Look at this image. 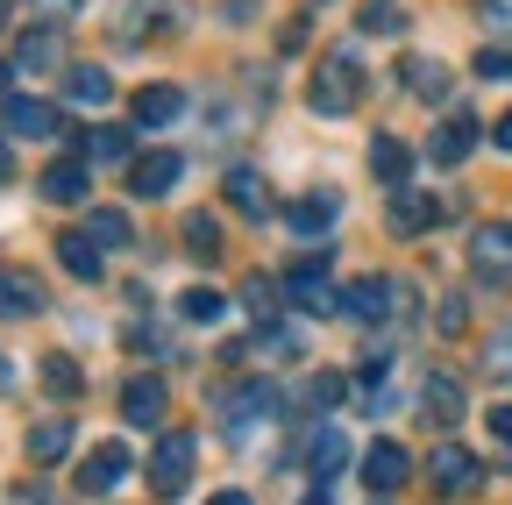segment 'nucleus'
<instances>
[{"label": "nucleus", "mask_w": 512, "mask_h": 505, "mask_svg": "<svg viewBox=\"0 0 512 505\" xmlns=\"http://www.w3.org/2000/svg\"><path fill=\"white\" fill-rule=\"evenodd\" d=\"M356 100H363L356 57H349V50L320 57V65H313V86H306V107H313V114H328V121H342V114H356Z\"/></svg>", "instance_id": "obj_1"}, {"label": "nucleus", "mask_w": 512, "mask_h": 505, "mask_svg": "<svg viewBox=\"0 0 512 505\" xmlns=\"http://www.w3.org/2000/svg\"><path fill=\"white\" fill-rule=\"evenodd\" d=\"M192 456H200V441H192L185 427H164V434L150 441V491H157V498H178V491L192 484Z\"/></svg>", "instance_id": "obj_2"}, {"label": "nucleus", "mask_w": 512, "mask_h": 505, "mask_svg": "<svg viewBox=\"0 0 512 505\" xmlns=\"http://www.w3.org/2000/svg\"><path fill=\"white\" fill-rule=\"evenodd\" d=\"M470 271L491 292H512V221H477L470 228Z\"/></svg>", "instance_id": "obj_3"}, {"label": "nucleus", "mask_w": 512, "mask_h": 505, "mask_svg": "<svg viewBox=\"0 0 512 505\" xmlns=\"http://www.w3.org/2000/svg\"><path fill=\"white\" fill-rule=\"evenodd\" d=\"M271 406H278V392L264 385V377H249V385H235V392L221 399V434H228L235 449H242V441H249L256 427L271 420Z\"/></svg>", "instance_id": "obj_4"}, {"label": "nucleus", "mask_w": 512, "mask_h": 505, "mask_svg": "<svg viewBox=\"0 0 512 505\" xmlns=\"http://www.w3.org/2000/svg\"><path fill=\"white\" fill-rule=\"evenodd\" d=\"M285 299H292L299 313H342V285L328 278V257L292 264V271H285Z\"/></svg>", "instance_id": "obj_5"}, {"label": "nucleus", "mask_w": 512, "mask_h": 505, "mask_svg": "<svg viewBox=\"0 0 512 505\" xmlns=\"http://www.w3.org/2000/svg\"><path fill=\"white\" fill-rule=\"evenodd\" d=\"M427 477H434V491H448V498H470V491H484V463L463 449V441H434Z\"/></svg>", "instance_id": "obj_6"}, {"label": "nucleus", "mask_w": 512, "mask_h": 505, "mask_svg": "<svg viewBox=\"0 0 512 505\" xmlns=\"http://www.w3.org/2000/svg\"><path fill=\"white\" fill-rule=\"evenodd\" d=\"M392 306H406V292L392 278H349L342 285V313L363 321V328H384V321H392Z\"/></svg>", "instance_id": "obj_7"}, {"label": "nucleus", "mask_w": 512, "mask_h": 505, "mask_svg": "<svg viewBox=\"0 0 512 505\" xmlns=\"http://www.w3.org/2000/svg\"><path fill=\"white\" fill-rule=\"evenodd\" d=\"M0 136H64V114L36 93H0Z\"/></svg>", "instance_id": "obj_8"}, {"label": "nucleus", "mask_w": 512, "mask_h": 505, "mask_svg": "<svg viewBox=\"0 0 512 505\" xmlns=\"http://www.w3.org/2000/svg\"><path fill=\"white\" fill-rule=\"evenodd\" d=\"M278 299H285V292H278L271 278H249V285H242V313H249V328H256V342H264V349H292Z\"/></svg>", "instance_id": "obj_9"}, {"label": "nucleus", "mask_w": 512, "mask_h": 505, "mask_svg": "<svg viewBox=\"0 0 512 505\" xmlns=\"http://www.w3.org/2000/svg\"><path fill=\"white\" fill-rule=\"evenodd\" d=\"M36 193H43L50 207H79V200H93V171H86V157H57V164H43Z\"/></svg>", "instance_id": "obj_10"}, {"label": "nucleus", "mask_w": 512, "mask_h": 505, "mask_svg": "<svg viewBox=\"0 0 512 505\" xmlns=\"http://www.w3.org/2000/svg\"><path fill=\"white\" fill-rule=\"evenodd\" d=\"M43 306H50V292H43V278H36V271L0 264V313H8V321H36Z\"/></svg>", "instance_id": "obj_11"}, {"label": "nucleus", "mask_w": 512, "mask_h": 505, "mask_svg": "<svg viewBox=\"0 0 512 505\" xmlns=\"http://www.w3.org/2000/svg\"><path fill=\"white\" fill-rule=\"evenodd\" d=\"M399 79H406V93L413 100H427V107H448V93H456V79H448V65L441 57H399Z\"/></svg>", "instance_id": "obj_12"}, {"label": "nucleus", "mask_w": 512, "mask_h": 505, "mask_svg": "<svg viewBox=\"0 0 512 505\" xmlns=\"http://www.w3.org/2000/svg\"><path fill=\"white\" fill-rule=\"evenodd\" d=\"M406 477H413V456L399 449V441H370V456H363V484H370L377 498H392Z\"/></svg>", "instance_id": "obj_13"}, {"label": "nucleus", "mask_w": 512, "mask_h": 505, "mask_svg": "<svg viewBox=\"0 0 512 505\" xmlns=\"http://www.w3.org/2000/svg\"><path fill=\"white\" fill-rule=\"evenodd\" d=\"M121 477H128V449H121V441H100V449H86V463H79V491H86V498H107Z\"/></svg>", "instance_id": "obj_14"}, {"label": "nucleus", "mask_w": 512, "mask_h": 505, "mask_svg": "<svg viewBox=\"0 0 512 505\" xmlns=\"http://www.w3.org/2000/svg\"><path fill=\"white\" fill-rule=\"evenodd\" d=\"M121 420L128 427H157L164 420V377H150V370H136L121 385Z\"/></svg>", "instance_id": "obj_15"}, {"label": "nucleus", "mask_w": 512, "mask_h": 505, "mask_svg": "<svg viewBox=\"0 0 512 505\" xmlns=\"http://www.w3.org/2000/svg\"><path fill=\"white\" fill-rule=\"evenodd\" d=\"M335 221H342V200H335V193H306V200H292V207H285V228H292L299 242L328 235Z\"/></svg>", "instance_id": "obj_16"}, {"label": "nucleus", "mask_w": 512, "mask_h": 505, "mask_svg": "<svg viewBox=\"0 0 512 505\" xmlns=\"http://www.w3.org/2000/svg\"><path fill=\"white\" fill-rule=\"evenodd\" d=\"M178 157L171 150H157V157H136V164H128V193H136V200H164L171 193V185H178Z\"/></svg>", "instance_id": "obj_17"}, {"label": "nucleus", "mask_w": 512, "mask_h": 505, "mask_svg": "<svg viewBox=\"0 0 512 505\" xmlns=\"http://www.w3.org/2000/svg\"><path fill=\"white\" fill-rule=\"evenodd\" d=\"M420 413L434 420V427H456L463 420V385L448 370H427V385H420Z\"/></svg>", "instance_id": "obj_18"}, {"label": "nucleus", "mask_w": 512, "mask_h": 505, "mask_svg": "<svg viewBox=\"0 0 512 505\" xmlns=\"http://www.w3.org/2000/svg\"><path fill=\"white\" fill-rule=\"evenodd\" d=\"M448 207H456V200H448ZM448 207H441V200H427V193H413V185H392V228H399V235H420V228H434Z\"/></svg>", "instance_id": "obj_19"}, {"label": "nucleus", "mask_w": 512, "mask_h": 505, "mask_svg": "<svg viewBox=\"0 0 512 505\" xmlns=\"http://www.w3.org/2000/svg\"><path fill=\"white\" fill-rule=\"evenodd\" d=\"M8 65H15V72H57V65H64V29H29V36L15 43Z\"/></svg>", "instance_id": "obj_20"}, {"label": "nucleus", "mask_w": 512, "mask_h": 505, "mask_svg": "<svg viewBox=\"0 0 512 505\" xmlns=\"http://www.w3.org/2000/svg\"><path fill=\"white\" fill-rule=\"evenodd\" d=\"M342 463H349L342 427H313V441H306V470H313V484H335V477H342Z\"/></svg>", "instance_id": "obj_21"}, {"label": "nucleus", "mask_w": 512, "mask_h": 505, "mask_svg": "<svg viewBox=\"0 0 512 505\" xmlns=\"http://www.w3.org/2000/svg\"><path fill=\"white\" fill-rule=\"evenodd\" d=\"M228 200H235V214H249V221H271V214H278V207H271L264 171H249V164H235V171H228Z\"/></svg>", "instance_id": "obj_22"}, {"label": "nucleus", "mask_w": 512, "mask_h": 505, "mask_svg": "<svg viewBox=\"0 0 512 505\" xmlns=\"http://www.w3.org/2000/svg\"><path fill=\"white\" fill-rule=\"evenodd\" d=\"M427 150H434V164H463V157L477 150V121H470V114H448Z\"/></svg>", "instance_id": "obj_23"}, {"label": "nucleus", "mask_w": 512, "mask_h": 505, "mask_svg": "<svg viewBox=\"0 0 512 505\" xmlns=\"http://www.w3.org/2000/svg\"><path fill=\"white\" fill-rule=\"evenodd\" d=\"M64 100H72V107H107L114 100V79L100 65H64Z\"/></svg>", "instance_id": "obj_24"}, {"label": "nucleus", "mask_w": 512, "mask_h": 505, "mask_svg": "<svg viewBox=\"0 0 512 505\" xmlns=\"http://www.w3.org/2000/svg\"><path fill=\"white\" fill-rule=\"evenodd\" d=\"M57 264L72 271V278H100V242H93L86 228H64V235H57Z\"/></svg>", "instance_id": "obj_25"}, {"label": "nucleus", "mask_w": 512, "mask_h": 505, "mask_svg": "<svg viewBox=\"0 0 512 505\" xmlns=\"http://www.w3.org/2000/svg\"><path fill=\"white\" fill-rule=\"evenodd\" d=\"M185 114V93L178 86H143L136 93V129H164V121Z\"/></svg>", "instance_id": "obj_26"}, {"label": "nucleus", "mask_w": 512, "mask_h": 505, "mask_svg": "<svg viewBox=\"0 0 512 505\" xmlns=\"http://www.w3.org/2000/svg\"><path fill=\"white\" fill-rule=\"evenodd\" d=\"M72 143H79L86 164H128V129H114V121H100V129H86Z\"/></svg>", "instance_id": "obj_27"}, {"label": "nucleus", "mask_w": 512, "mask_h": 505, "mask_svg": "<svg viewBox=\"0 0 512 505\" xmlns=\"http://www.w3.org/2000/svg\"><path fill=\"white\" fill-rule=\"evenodd\" d=\"M178 321H185V328H221V321H228V299H221L214 285H192V292L178 299Z\"/></svg>", "instance_id": "obj_28"}, {"label": "nucleus", "mask_w": 512, "mask_h": 505, "mask_svg": "<svg viewBox=\"0 0 512 505\" xmlns=\"http://www.w3.org/2000/svg\"><path fill=\"white\" fill-rule=\"evenodd\" d=\"M370 171H377L384 185H406V178H413V150H406L399 136H377V143H370Z\"/></svg>", "instance_id": "obj_29"}, {"label": "nucleus", "mask_w": 512, "mask_h": 505, "mask_svg": "<svg viewBox=\"0 0 512 505\" xmlns=\"http://www.w3.org/2000/svg\"><path fill=\"white\" fill-rule=\"evenodd\" d=\"M64 456H72V427H64V420H43V427L29 434V463L50 470V463H64Z\"/></svg>", "instance_id": "obj_30"}, {"label": "nucleus", "mask_w": 512, "mask_h": 505, "mask_svg": "<svg viewBox=\"0 0 512 505\" xmlns=\"http://www.w3.org/2000/svg\"><path fill=\"white\" fill-rule=\"evenodd\" d=\"M356 29H363V36H399V29H406V8H399V0H363V8H356Z\"/></svg>", "instance_id": "obj_31"}, {"label": "nucleus", "mask_w": 512, "mask_h": 505, "mask_svg": "<svg viewBox=\"0 0 512 505\" xmlns=\"http://www.w3.org/2000/svg\"><path fill=\"white\" fill-rule=\"evenodd\" d=\"M86 235H93L100 249H128V235H136V228H128V214H121V207H93Z\"/></svg>", "instance_id": "obj_32"}, {"label": "nucleus", "mask_w": 512, "mask_h": 505, "mask_svg": "<svg viewBox=\"0 0 512 505\" xmlns=\"http://www.w3.org/2000/svg\"><path fill=\"white\" fill-rule=\"evenodd\" d=\"M185 249H192V257H221V221L214 214H185Z\"/></svg>", "instance_id": "obj_33"}, {"label": "nucleus", "mask_w": 512, "mask_h": 505, "mask_svg": "<svg viewBox=\"0 0 512 505\" xmlns=\"http://www.w3.org/2000/svg\"><path fill=\"white\" fill-rule=\"evenodd\" d=\"M342 392H349V385H342V370H313L299 399H306L313 413H328V406H342Z\"/></svg>", "instance_id": "obj_34"}, {"label": "nucleus", "mask_w": 512, "mask_h": 505, "mask_svg": "<svg viewBox=\"0 0 512 505\" xmlns=\"http://www.w3.org/2000/svg\"><path fill=\"white\" fill-rule=\"evenodd\" d=\"M484 370L498 377V385H512V321L491 328V342H484Z\"/></svg>", "instance_id": "obj_35"}, {"label": "nucleus", "mask_w": 512, "mask_h": 505, "mask_svg": "<svg viewBox=\"0 0 512 505\" xmlns=\"http://www.w3.org/2000/svg\"><path fill=\"white\" fill-rule=\"evenodd\" d=\"M43 385H50L57 399H79L86 377H79V363H72V356H50V363H43Z\"/></svg>", "instance_id": "obj_36"}, {"label": "nucleus", "mask_w": 512, "mask_h": 505, "mask_svg": "<svg viewBox=\"0 0 512 505\" xmlns=\"http://www.w3.org/2000/svg\"><path fill=\"white\" fill-rule=\"evenodd\" d=\"M477 79L512 86V50H505V43H484V50H477Z\"/></svg>", "instance_id": "obj_37"}, {"label": "nucleus", "mask_w": 512, "mask_h": 505, "mask_svg": "<svg viewBox=\"0 0 512 505\" xmlns=\"http://www.w3.org/2000/svg\"><path fill=\"white\" fill-rule=\"evenodd\" d=\"M477 15H484L491 36H512V0H477Z\"/></svg>", "instance_id": "obj_38"}, {"label": "nucleus", "mask_w": 512, "mask_h": 505, "mask_svg": "<svg viewBox=\"0 0 512 505\" xmlns=\"http://www.w3.org/2000/svg\"><path fill=\"white\" fill-rule=\"evenodd\" d=\"M441 335H463V292L441 299Z\"/></svg>", "instance_id": "obj_39"}, {"label": "nucleus", "mask_w": 512, "mask_h": 505, "mask_svg": "<svg viewBox=\"0 0 512 505\" xmlns=\"http://www.w3.org/2000/svg\"><path fill=\"white\" fill-rule=\"evenodd\" d=\"M29 8H36V15H50V22H64V15H79L86 0H29Z\"/></svg>", "instance_id": "obj_40"}, {"label": "nucleus", "mask_w": 512, "mask_h": 505, "mask_svg": "<svg viewBox=\"0 0 512 505\" xmlns=\"http://www.w3.org/2000/svg\"><path fill=\"white\" fill-rule=\"evenodd\" d=\"M491 441H498V449H512V406H491Z\"/></svg>", "instance_id": "obj_41"}, {"label": "nucleus", "mask_w": 512, "mask_h": 505, "mask_svg": "<svg viewBox=\"0 0 512 505\" xmlns=\"http://www.w3.org/2000/svg\"><path fill=\"white\" fill-rule=\"evenodd\" d=\"M299 43H306V15H292V22L278 29V50H299Z\"/></svg>", "instance_id": "obj_42"}, {"label": "nucleus", "mask_w": 512, "mask_h": 505, "mask_svg": "<svg viewBox=\"0 0 512 505\" xmlns=\"http://www.w3.org/2000/svg\"><path fill=\"white\" fill-rule=\"evenodd\" d=\"M491 143H498V150H512V107L498 114V129H491Z\"/></svg>", "instance_id": "obj_43"}, {"label": "nucleus", "mask_w": 512, "mask_h": 505, "mask_svg": "<svg viewBox=\"0 0 512 505\" xmlns=\"http://www.w3.org/2000/svg\"><path fill=\"white\" fill-rule=\"evenodd\" d=\"M207 505H249V491H214Z\"/></svg>", "instance_id": "obj_44"}, {"label": "nucleus", "mask_w": 512, "mask_h": 505, "mask_svg": "<svg viewBox=\"0 0 512 505\" xmlns=\"http://www.w3.org/2000/svg\"><path fill=\"white\" fill-rule=\"evenodd\" d=\"M15 178V157H8V136H0V185H8Z\"/></svg>", "instance_id": "obj_45"}, {"label": "nucleus", "mask_w": 512, "mask_h": 505, "mask_svg": "<svg viewBox=\"0 0 512 505\" xmlns=\"http://www.w3.org/2000/svg\"><path fill=\"white\" fill-rule=\"evenodd\" d=\"M299 505H335V498H328V484H313V491H306Z\"/></svg>", "instance_id": "obj_46"}, {"label": "nucleus", "mask_w": 512, "mask_h": 505, "mask_svg": "<svg viewBox=\"0 0 512 505\" xmlns=\"http://www.w3.org/2000/svg\"><path fill=\"white\" fill-rule=\"evenodd\" d=\"M8 15H15V0H0V29H8Z\"/></svg>", "instance_id": "obj_47"}]
</instances>
